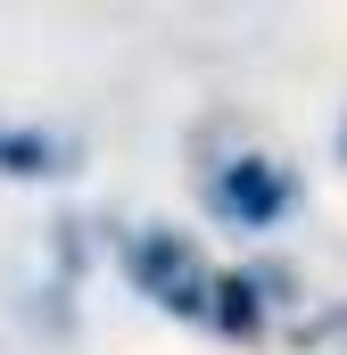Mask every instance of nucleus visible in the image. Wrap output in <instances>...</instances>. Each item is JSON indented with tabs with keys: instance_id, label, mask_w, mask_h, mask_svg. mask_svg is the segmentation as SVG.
Masks as SVG:
<instances>
[{
	"instance_id": "obj_1",
	"label": "nucleus",
	"mask_w": 347,
	"mask_h": 355,
	"mask_svg": "<svg viewBox=\"0 0 347 355\" xmlns=\"http://www.w3.org/2000/svg\"><path fill=\"white\" fill-rule=\"evenodd\" d=\"M133 281L174 306V314H215V272L190 257V240H174V232H141L133 240Z\"/></svg>"
},
{
	"instance_id": "obj_2",
	"label": "nucleus",
	"mask_w": 347,
	"mask_h": 355,
	"mask_svg": "<svg viewBox=\"0 0 347 355\" xmlns=\"http://www.w3.org/2000/svg\"><path fill=\"white\" fill-rule=\"evenodd\" d=\"M215 207H223L232 223H273V215L289 207V174L264 166V157H240V166L215 174Z\"/></svg>"
},
{
	"instance_id": "obj_3",
	"label": "nucleus",
	"mask_w": 347,
	"mask_h": 355,
	"mask_svg": "<svg viewBox=\"0 0 347 355\" xmlns=\"http://www.w3.org/2000/svg\"><path fill=\"white\" fill-rule=\"evenodd\" d=\"M215 322H223V331H257V297H248V281H215Z\"/></svg>"
},
{
	"instance_id": "obj_4",
	"label": "nucleus",
	"mask_w": 347,
	"mask_h": 355,
	"mask_svg": "<svg viewBox=\"0 0 347 355\" xmlns=\"http://www.w3.org/2000/svg\"><path fill=\"white\" fill-rule=\"evenodd\" d=\"M306 347H347V314H331V322H314V331H306Z\"/></svg>"
}]
</instances>
